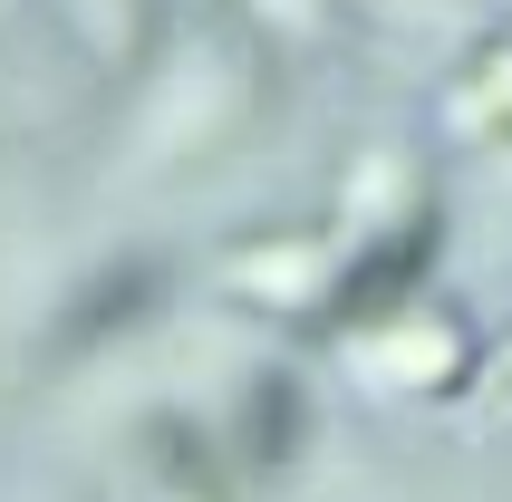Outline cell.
Returning <instances> with one entry per match:
<instances>
[{"label":"cell","instance_id":"obj_1","mask_svg":"<svg viewBox=\"0 0 512 502\" xmlns=\"http://www.w3.org/2000/svg\"><path fill=\"white\" fill-rule=\"evenodd\" d=\"M435 232H445L435 213H406L397 232H377V242L339 271V290H329V329H387V319H397V300L426 280Z\"/></svg>","mask_w":512,"mask_h":502},{"label":"cell","instance_id":"obj_2","mask_svg":"<svg viewBox=\"0 0 512 502\" xmlns=\"http://www.w3.org/2000/svg\"><path fill=\"white\" fill-rule=\"evenodd\" d=\"M155 290H165V271H155V261H107V271L68 300V319H58V338H49V358H87V348L126 338L145 309H155Z\"/></svg>","mask_w":512,"mask_h":502},{"label":"cell","instance_id":"obj_3","mask_svg":"<svg viewBox=\"0 0 512 502\" xmlns=\"http://www.w3.org/2000/svg\"><path fill=\"white\" fill-rule=\"evenodd\" d=\"M300 445H310V387H300V377H281V367H261L252 396H242V464L271 483V474H290V464H300Z\"/></svg>","mask_w":512,"mask_h":502},{"label":"cell","instance_id":"obj_4","mask_svg":"<svg viewBox=\"0 0 512 502\" xmlns=\"http://www.w3.org/2000/svg\"><path fill=\"white\" fill-rule=\"evenodd\" d=\"M474 396H484V416H512V348L484 367V377H474Z\"/></svg>","mask_w":512,"mask_h":502}]
</instances>
